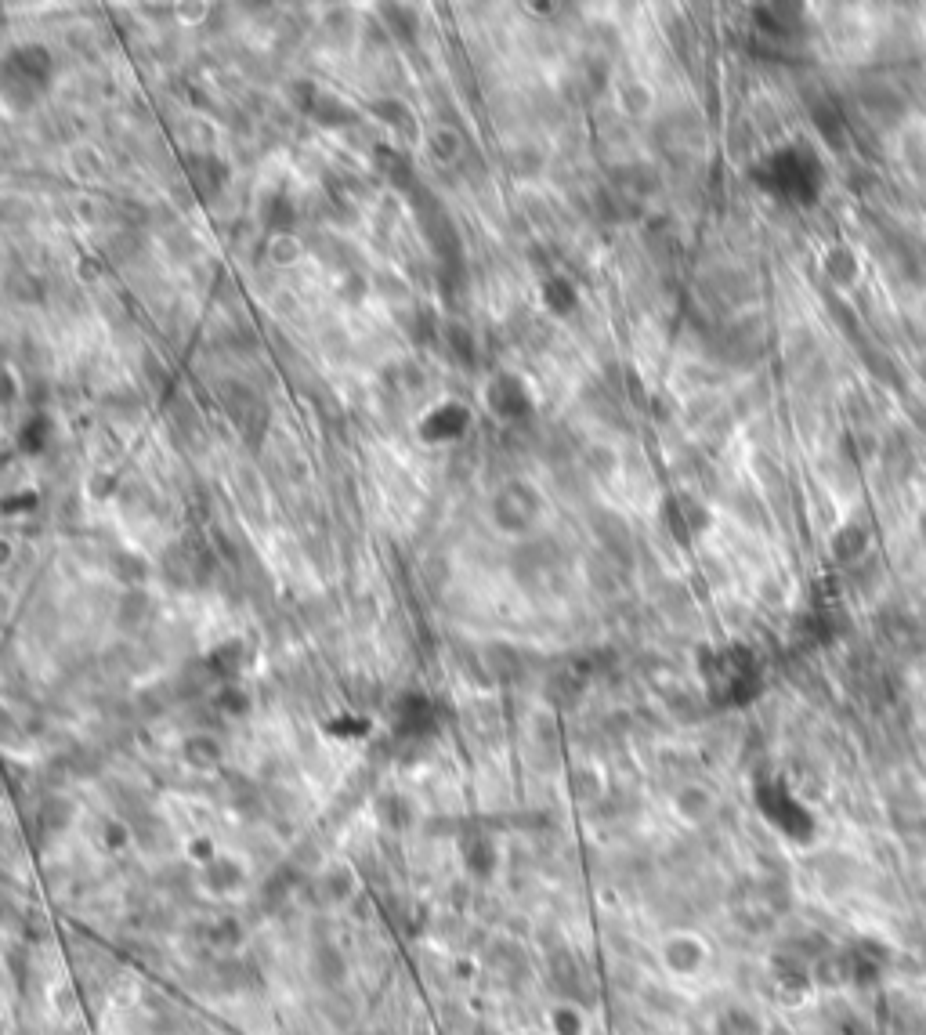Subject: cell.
<instances>
[{
    "label": "cell",
    "instance_id": "obj_1",
    "mask_svg": "<svg viewBox=\"0 0 926 1035\" xmlns=\"http://www.w3.org/2000/svg\"><path fill=\"white\" fill-rule=\"evenodd\" d=\"M749 178L760 185V189L775 192L782 200L793 203H814L818 200V189H822V163L807 145H785V149L771 152L767 160H760L749 171Z\"/></svg>",
    "mask_w": 926,
    "mask_h": 1035
},
{
    "label": "cell",
    "instance_id": "obj_2",
    "mask_svg": "<svg viewBox=\"0 0 926 1035\" xmlns=\"http://www.w3.org/2000/svg\"><path fill=\"white\" fill-rule=\"evenodd\" d=\"M709 142L706 120H702L695 109H673L655 124L652 145L659 149V156L673 167H691V163L702 160Z\"/></svg>",
    "mask_w": 926,
    "mask_h": 1035
},
{
    "label": "cell",
    "instance_id": "obj_3",
    "mask_svg": "<svg viewBox=\"0 0 926 1035\" xmlns=\"http://www.w3.org/2000/svg\"><path fill=\"white\" fill-rule=\"evenodd\" d=\"M767 352V323L760 315H738L717 330V355L731 370H753Z\"/></svg>",
    "mask_w": 926,
    "mask_h": 1035
},
{
    "label": "cell",
    "instance_id": "obj_4",
    "mask_svg": "<svg viewBox=\"0 0 926 1035\" xmlns=\"http://www.w3.org/2000/svg\"><path fill=\"white\" fill-rule=\"evenodd\" d=\"M51 69H55V62H51L48 51L40 48V44H26V48H15L4 62H0V84L4 87L15 84L11 98L22 102V105H29L40 91H44V87L51 84Z\"/></svg>",
    "mask_w": 926,
    "mask_h": 1035
},
{
    "label": "cell",
    "instance_id": "obj_5",
    "mask_svg": "<svg viewBox=\"0 0 926 1035\" xmlns=\"http://www.w3.org/2000/svg\"><path fill=\"white\" fill-rule=\"evenodd\" d=\"M858 105H861V113L869 116V124L879 127V131H894V127L905 124L908 98L898 87V80H887V76H861Z\"/></svg>",
    "mask_w": 926,
    "mask_h": 1035
},
{
    "label": "cell",
    "instance_id": "obj_6",
    "mask_svg": "<svg viewBox=\"0 0 926 1035\" xmlns=\"http://www.w3.org/2000/svg\"><path fill=\"white\" fill-rule=\"evenodd\" d=\"M702 297L717 312H742L756 297V279L749 276L746 268L720 265L702 276Z\"/></svg>",
    "mask_w": 926,
    "mask_h": 1035
},
{
    "label": "cell",
    "instance_id": "obj_7",
    "mask_svg": "<svg viewBox=\"0 0 926 1035\" xmlns=\"http://www.w3.org/2000/svg\"><path fill=\"white\" fill-rule=\"evenodd\" d=\"M485 402H489L492 417L503 420V424H521V420L532 417V391L529 384L518 377V373H496V377L485 384Z\"/></svg>",
    "mask_w": 926,
    "mask_h": 1035
},
{
    "label": "cell",
    "instance_id": "obj_8",
    "mask_svg": "<svg viewBox=\"0 0 926 1035\" xmlns=\"http://www.w3.org/2000/svg\"><path fill=\"white\" fill-rule=\"evenodd\" d=\"M492 518L503 532H529L539 518V493L529 482H507L492 500Z\"/></svg>",
    "mask_w": 926,
    "mask_h": 1035
},
{
    "label": "cell",
    "instance_id": "obj_9",
    "mask_svg": "<svg viewBox=\"0 0 926 1035\" xmlns=\"http://www.w3.org/2000/svg\"><path fill=\"white\" fill-rule=\"evenodd\" d=\"M659 518H662V529L670 532V536L681 543V547H688V543L695 540L699 532L709 529V511L699 504V500H691L688 493L666 496V500H662Z\"/></svg>",
    "mask_w": 926,
    "mask_h": 1035
},
{
    "label": "cell",
    "instance_id": "obj_10",
    "mask_svg": "<svg viewBox=\"0 0 926 1035\" xmlns=\"http://www.w3.org/2000/svg\"><path fill=\"white\" fill-rule=\"evenodd\" d=\"M590 529H594L597 543L608 551V558L619 561V565H634L637 547H634V532L619 511H608V507H594L590 511Z\"/></svg>",
    "mask_w": 926,
    "mask_h": 1035
},
{
    "label": "cell",
    "instance_id": "obj_11",
    "mask_svg": "<svg viewBox=\"0 0 926 1035\" xmlns=\"http://www.w3.org/2000/svg\"><path fill=\"white\" fill-rule=\"evenodd\" d=\"M467 428H471V409L463 402H438L435 409H427L420 417L416 435L431 446H445V442H456V438L467 435Z\"/></svg>",
    "mask_w": 926,
    "mask_h": 1035
},
{
    "label": "cell",
    "instance_id": "obj_12",
    "mask_svg": "<svg viewBox=\"0 0 926 1035\" xmlns=\"http://www.w3.org/2000/svg\"><path fill=\"white\" fill-rule=\"evenodd\" d=\"M876 456H879L883 478L894 485H905L919 467V453L916 446H912V435H908V431H890V435H883Z\"/></svg>",
    "mask_w": 926,
    "mask_h": 1035
},
{
    "label": "cell",
    "instance_id": "obj_13",
    "mask_svg": "<svg viewBox=\"0 0 926 1035\" xmlns=\"http://www.w3.org/2000/svg\"><path fill=\"white\" fill-rule=\"evenodd\" d=\"M796 11H800V4H764V8H756V26L764 29L775 44H796L807 29V19H789Z\"/></svg>",
    "mask_w": 926,
    "mask_h": 1035
},
{
    "label": "cell",
    "instance_id": "obj_14",
    "mask_svg": "<svg viewBox=\"0 0 926 1035\" xmlns=\"http://www.w3.org/2000/svg\"><path fill=\"white\" fill-rule=\"evenodd\" d=\"M615 178V189L626 192L630 200H644V196H655L662 185V174L655 163H644V160H630L623 167H615L612 171Z\"/></svg>",
    "mask_w": 926,
    "mask_h": 1035
},
{
    "label": "cell",
    "instance_id": "obj_15",
    "mask_svg": "<svg viewBox=\"0 0 926 1035\" xmlns=\"http://www.w3.org/2000/svg\"><path fill=\"white\" fill-rule=\"evenodd\" d=\"M807 116H811L814 131L822 134L832 149H843V145H847V124H843L840 105L832 102L829 95H811V98H807Z\"/></svg>",
    "mask_w": 926,
    "mask_h": 1035
},
{
    "label": "cell",
    "instance_id": "obj_16",
    "mask_svg": "<svg viewBox=\"0 0 926 1035\" xmlns=\"http://www.w3.org/2000/svg\"><path fill=\"white\" fill-rule=\"evenodd\" d=\"M724 504H728V511L735 514L742 525H749V529H767V525H771L764 496L756 493L753 485H731L728 493H724Z\"/></svg>",
    "mask_w": 926,
    "mask_h": 1035
},
{
    "label": "cell",
    "instance_id": "obj_17",
    "mask_svg": "<svg viewBox=\"0 0 926 1035\" xmlns=\"http://www.w3.org/2000/svg\"><path fill=\"white\" fill-rule=\"evenodd\" d=\"M181 760H185L192 771H218L221 760H225V746H221L218 735L192 732L189 739L181 742Z\"/></svg>",
    "mask_w": 926,
    "mask_h": 1035
},
{
    "label": "cell",
    "instance_id": "obj_18",
    "mask_svg": "<svg viewBox=\"0 0 926 1035\" xmlns=\"http://www.w3.org/2000/svg\"><path fill=\"white\" fill-rule=\"evenodd\" d=\"M858 359H861V366H865V373H869L876 384H883V388H894V391H901V395H905V377H901V366L894 362V355L883 352L879 344H858Z\"/></svg>",
    "mask_w": 926,
    "mask_h": 1035
},
{
    "label": "cell",
    "instance_id": "obj_19",
    "mask_svg": "<svg viewBox=\"0 0 926 1035\" xmlns=\"http://www.w3.org/2000/svg\"><path fill=\"white\" fill-rule=\"evenodd\" d=\"M782 355H785V362H789V370L804 373L807 366H814V362L822 359L818 333H814L811 326H796V330H789L785 333V341H782Z\"/></svg>",
    "mask_w": 926,
    "mask_h": 1035
},
{
    "label": "cell",
    "instance_id": "obj_20",
    "mask_svg": "<svg viewBox=\"0 0 926 1035\" xmlns=\"http://www.w3.org/2000/svg\"><path fill=\"white\" fill-rule=\"evenodd\" d=\"M822 272H825V279H829V283L854 286V283H858V276H861V257L854 254L847 243H832V247L825 250V257H822Z\"/></svg>",
    "mask_w": 926,
    "mask_h": 1035
},
{
    "label": "cell",
    "instance_id": "obj_21",
    "mask_svg": "<svg viewBox=\"0 0 926 1035\" xmlns=\"http://www.w3.org/2000/svg\"><path fill=\"white\" fill-rule=\"evenodd\" d=\"M869 554V529L861 522H843L840 529L832 532V558L843 561V565H854Z\"/></svg>",
    "mask_w": 926,
    "mask_h": 1035
},
{
    "label": "cell",
    "instance_id": "obj_22",
    "mask_svg": "<svg viewBox=\"0 0 926 1035\" xmlns=\"http://www.w3.org/2000/svg\"><path fill=\"white\" fill-rule=\"evenodd\" d=\"M539 294H543V308L554 315H572L579 308V290L572 279L565 276H547L543 286H539Z\"/></svg>",
    "mask_w": 926,
    "mask_h": 1035
},
{
    "label": "cell",
    "instance_id": "obj_23",
    "mask_svg": "<svg viewBox=\"0 0 926 1035\" xmlns=\"http://www.w3.org/2000/svg\"><path fill=\"white\" fill-rule=\"evenodd\" d=\"M297 203L290 200V196H283V192H275L272 200H268V210H265V225L272 228V236H293V225H297Z\"/></svg>",
    "mask_w": 926,
    "mask_h": 1035
},
{
    "label": "cell",
    "instance_id": "obj_24",
    "mask_svg": "<svg viewBox=\"0 0 926 1035\" xmlns=\"http://www.w3.org/2000/svg\"><path fill=\"white\" fill-rule=\"evenodd\" d=\"M442 337H445V348H449V355H453L456 362L471 366V362L478 359V337H474L463 323H445Z\"/></svg>",
    "mask_w": 926,
    "mask_h": 1035
},
{
    "label": "cell",
    "instance_id": "obj_25",
    "mask_svg": "<svg viewBox=\"0 0 926 1035\" xmlns=\"http://www.w3.org/2000/svg\"><path fill=\"white\" fill-rule=\"evenodd\" d=\"M377 163H380V171H384V174L391 178V185H398V189H409V192H413L416 171H413V163H409L406 152H398V149H377Z\"/></svg>",
    "mask_w": 926,
    "mask_h": 1035
},
{
    "label": "cell",
    "instance_id": "obj_26",
    "mask_svg": "<svg viewBox=\"0 0 926 1035\" xmlns=\"http://www.w3.org/2000/svg\"><path fill=\"white\" fill-rule=\"evenodd\" d=\"M619 105H623L626 116H648L655 105L652 87L644 84V80H623V84H619Z\"/></svg>",
    "mask_w": 926,
    "mask_h": 1035
},
{
    "label": "cell",
    "instance_id": "obj_27",
    "mask_svg": "<svg viewBox=\"0 0 926 1035\" xmlns=\"http://www.w3.org/2000/svg\"><path fill=\"white\" fill-rule=\"evenodd\" d=\"M843 413H847V424H851V431H869L872 424H876V409H872V399L861 388H851L847 395H843Z\"/></svg>",
    "mask_w": 926,
    "mask_h": 1035
},
{
    "label": "cell",
    "instance_id": "obj_28",
    "mask_svg": "<svg viewBox=\"0 0 926 1035\" xmlns=\"http://www.w3.org/2000/svg\"><path fill=\"white\" fill-rule=\"evenodd\" d=\"M312 116L319 120L322 127H344V124H355V120H359V113H355L348 102H341V98H330V95H319Z\"/></svg>",
    "mask_w": 926,
    "mask_h": 1035
},
{
    "label": "cell",
    "instance_id": "obj_29",
    "mask_svg": "<svg viewBox=\"0 0 926 1035\" xmlns=\"http://www.w3.org/2000/svg\"><path fill=\"white\" fill-rule=\"evenodd\" d=\"M749 467H753L756 482L764 485L767 493H785V471H782V464H775V460H771L767 453H753Z\"/></svg>",
    "mask_w": 926,
    "mask_h": 1035
},
{
    "label": "cell",
    "instance_id": "obj_30",
    "mask_svg": "<svg viewBox=\"0 0 926 1035\" xmlns=\"http://www.w3.org/2000/svg\"><path fill=\"white\" fill-rule=\"evenodd\" d=\"M373 113H377L380 120L391 127V131H406V138H413V134H409L416 127L413 124V113H409L402 102H373Z\"/></svg>",
    "mask_w": 926,
    "mask_h": 1035
},
{
    "label": "cell",
    "instance_id": "obj_31",
    "mask_svg": "<svg viewBox=\"0 0 926 1035\" xmlns=\"http://www.w3.org/2000/svg\"><path fill=\"white\" fill-rule=\"evenodd\" d=\"M731 420H735V417H731V409H720L717 417L706 420V424L699 428L702 446H706V449H720V446H724V442H728V435H731Z\"/></svg>",
    "mask_w": 926,
    "mask_h": 1035
},
{
    "label": "cell",
    "instance_id": "obj_32",
    "mask_svg": "<svg viewBox=\"0 0 926 1035\" xmlns=\"http://www.w3.org/2000/svg\"><path fill=\"white\" fill-rule=\"evenodd\" d=\"M677 808H681L684 818H706L713 811V797L699 786H684L681 797H677Z\"/></svg>",
    "mask_w": 926,
    "mask_h": 1035
},
{
    "label": "cell",
    "instance_id": "obj_33",
    "mask_svg": "<svg viewBox=\"0 0 926 1035\" xmlns=\"http://www.w3.org/2000/svg\"><path fill=\"white\" fill-rule=\"evenodd\" d=\"M304 254V243L297 236H272L268 243V257H272L275 265H297Z\"/></svg>",
    "mask_w": 926,
    "mask_h": 1035
},
{
    "label": "cell",
    "instance_id": "obj_34",
    "mask_svg": "<svg viewBox=\"0 0 926 1035\" xmlns=\"http://www.w3.org/2000/svg\"><path fill=\"white\" fill-rule=\"evenodd\" d=\"M427 149L435 152L438 160L442 163H449L460 152V134L456 131H445V127H438V131H431L427 134Z\"/></svg>",
    "mask_w": 926,
    "mask_h": 1035
},
{
    "label": "cell",
    "instance_id": "obj_35",
    "mask_svg": "<svg viewBox=\"0 0 926 1035\" xmlns=\"http://www.w3.org/2000/svg\"><path fill=\"white\" fill-rule=\"evenodd\" d=\"M44 442H48V420L33 417L26 428L19 431V449H22V453H40V449H44Z\"/></svg>",
    "mask_w": 926,
    "mask_h": 1035
},
{
    "label": "cell",
    "instance_id": "obj_36",
    "mask_svg": "<svg viewBox=\"0 0 926 1035\" xmlns=\"http://www.w3.org/2000/svg\"><path fill=\"white\" fill-rule=\"evenodd\" d=\"M829 315H832V323L843 326V333H847L851 341H858V337H861V323H858V315L851 312V304L829 301Z\"/></svg>",
    "mask_w": 926,
    "mask_h": 1035
},
{
    "label": "cell",
    "instance_id": "obj_37",
    "mask_svg": "<svg viewBox=\"0 0 926 1035\" xmlns=\"http://www.w3.org/2000/svg\"><path fill=\"white\" fill-rule=\"evenodd\" d=\"M901 402H905L908 424H912V428H916L919 435H926V399H919V395L905 391V395H901Z\"/></svg>",
    "mask_w": 926,
    "mask_h": 1035
},
{
    "label": "cell",
    "instance_id": "obj_38",
    "mask_svg": "<svg viewBox=\"0 0 926 1035\" xmlns=\"http://www.w3.org/2000/svg\"><path fill=\"white\" fill-rule=\"evenodd\" d=\"M586 464L597 467V475H612V471H615V453H612V449H605V446H594V449H590V456H586Z\"/></svg>",
    "mask_w": 926,
    "mask_h": 1035
},
{
    "label": "cell",
    "instance_id": "obj_39",
    "mask_svg": "<svg viewBox=\"0 0 926 1035\" xmlns=\"http://www.w3.org/2000/svg\"><path fill=\"white\" fill-rule=\"evenodd\" d=\"M15 395H19V380H15V373H11V370H4V366H0V406L15 402Z\"/></svg>",
    "mask_w": 926,
    "mask_h": 1035
},
{
    "label": "cell",
    "instance_id": "obj_40",
    "mask_svg": "<svg viewBox=\"0 0 926 1035\" xmlns=\"http://www.w3.org/2000/svg\"><path fill=\"white\" fill-rule=\"evenodd\" d=\"M22 507H37V493H19L0 504V514H26Z\"/></svg>",
    "mask_w": 926,
    "mask_h": 1035
},
{
    "label": "cell",
    "instance_id": "obj_41",
    "mask_svg": "<svg viewBox=\"0 0 926 1035\" xmlns=\"http://www.w3.org/2000/svg\"><path fill=\"white\" fill-rule=\"evenodd\" d=\"M11 558H15V551H11V543L0 540V569H4V565H8Z\"/></svg>",
    "mask_w": 926,
    "mask_h": 1035
},
{
    "label": "cell",
    "instance_id": "obj_42",
    "mask_svg": "<svg viewBox=\"0 0 926 1035\" xmlns=\"http://www.w3.org/2000/svg\"><path fill=\"white\" fill-rule=\"evenodd\" d=\"M916 529H919V540H923V543H926V504H923V507H919Z\"/></svg>",
    "mask_w": 926,
    "mask_h": 1035
},
{
    "label": "cell",
    "instance_id": "obj_43",
    "mask_svg": "<svg viewBox=\"0 0 926 1035\" xmlns=\"http://www.w3.org/2000/svg\"><path fill=\"white\" fill-rule=\"evenodd\" d=\"M916 377H919V384L926 388V359H919L916 362Z\"/></svg>",
    "mask_w": 926,
    "mask_h": 1035
},
{
    "label": "cell",
    "instance_id": "obj_44",
    "mask_svg": "<svg viewBox=\"0 0 926 1035\" xmlns=\"http://www.w3.org/2000/svg\"><path fill=\"white\" fill-rule=\"evenodd\" d=\"M0 438H4V428H0Z\"/></svg>",
    "mask_w": 926,
    "mask_h": 1035
}]
</instances>
